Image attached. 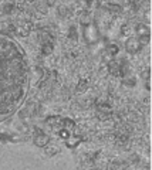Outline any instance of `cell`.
<instances>
[{"mask_svg":"<svg viewBox=\"0 0 152 170\" xmlns=\"http://www.w3.org/2000/svg\"><path fill=\"white\" fill-rule=\"evenodd\" d=\"M34 133H36V138H34V143L37 146H46L48 141H50V138L44 133V132H41V129L39 128H36L34 129Z\"/></svg>","mask_w":152,"mask_h":170,"instance_id":"1","label":"cell"},{"mask_svg":"<svg viewBox=\"0 0 152 170\" xmlns=\"http://www.w3.org/2000/svg\"><path fill=\"white\" fill-rule=\"evenodd\" d=\"M125 47H127V50H128L129 53H138L141 50V46L139 41L135 40V38H129L128 41H127V44H125Z\"/></svg>","mask_w":152,"mask_h":170,"instance_id":"2","label":"cell"},{"mask_svg":"<svg viewBox=\"0 0 152 170\" xmlns=\"http://www.w3.org/2000/svg\"><path fill=\"white\" fill-rule=\"evenodd\" d=\"M108 70H110V72H111L112 75H122V72L119 70V65L115 61H110L108 63Z\"/></svg>","mask_w":152,"mask_h":170,"instance_id":"3","label":"cell"},{"mask_svg":"<svg viewBox=\"0 0 152 170\" xmlns=\"http://www.w3.org/2000/svg\"><path fill=\"white\" fill-rule=\"evenodd\" d=\"M135 31H136V34L139 35V37H142V35H149V30H148V27L144 26V24H138Z\"/></svg>","mask_w":152,"mask_h":170,"instance_id":"4","label":"cell"},{"mask_svg":"<svg viewBox=\"0 0 152 170\" xmlns=\"http://www.w3.org/2000/svg\"><path fill=\"white\" fill-rule=\"evenodd\" d=\"M80 23L84 24V26H87V24L91 23V14L88 12H82L80 14Z\"/></svg>","mask_w":152,"mask_h":170,"instance_id":"5","label":"cell"},{"mask_svg":"<svg viewBox=\"0 0 152 170\" xmlns=\"http://www.w3.org/2000/svg\"><path fill=\"white\" fill-rule=\"evenodd\" d=\"M53 51V43H44L41 47V53L43 54H50Z\"/></svg>","mask_w":152,"mask_h":170,"instance_id":"6","label":"cell"},{"mask_svg":"<svg viewBox=\"0 0 152 170\" xmlns=\"http://www.w3.org/2000/svg\"><path fill=\"white\" fill-rule=\"evenodd\" d=\"M88 87V79H81V81L78 82V85H77V92H82V91H85Z\"/></svg>","mask_w":152,"mask_h":170,"instance_id":"7","label":"cell"},{"mask_svg":"<svg viewBox=\"0 0 152 170\" xmlns=\"http://www.w3.org/2000/svg\"><path fill=\"white\" fill-rule=\"evenodd\" d=\"M105 51H107L108 54H110L111 57H114V55H115V54L118 53V46H117V44H110V46L107 47Z\"/></svg>","mask_w":152,"mask_h":170,"instance_id":"8","label":"cell"},{"mask_svg":"<svg viewBox=\"0 0 152 170\" xmlns=\"http://www.w3.org/2000/svg\"><path fill=\"white\" fill-rule=\"evenodd\" d=\"M14 7H16V4H14V3H6V4L3 6V13L10 14V13L14 10Z\"/></svg>","mask_w":152,"mask_h":170,"instance_id":"9","label":"cell"},{"mask_svg":"<svg viewBox=\"0 0 152 170\" xmlns=\"http://www.w3.org/2000/svg\"><path fill=\"white\" fill-rule=\"evenodd\" d=\"M107 9H108L111 13H119L121 12V6H118V4H112V3H108V4H107Z\"/></svg>","mask_w":152,"mask_h":170,"instance_id":"10","label":"cell"},{"mask_svg":"<svg viewBox=\"0 0 152 170\" xmlns=\"http://www.w3.org/2000/svg\"><path fill=\"white\" fill-rule=\"evenodd\" d=\"M59 14L61 17H65V16L68 14V9L65 6H59Z\"/></svg>","mask_w":152,"mask_h":170,"instance_id":"11","label":"cell"},{"mask_svg":"<svg viewBox=\"0 0 152 170\" xmlns=\"http://www.w3.org/2000/svg\"><path fill=\"white\" fill-rule=\"evenodd\" d=\"M139 44L141 46H145V44H148L149 43V35H142V37H139Z\"/></svg>","mask_w":152,"mask_h":170,"instance_id":"12","label":"cell"},{"mask_svg":"<svg viewBox=\"0 0 152 170\" xmlns=\"http://www.w3.org/2000/svg\"><path fill=\"white\" fill-rule=\"evenodd\" d=\"M124 84H127L128 87H134V85H135V79H134V78H131V77H129V78H125V79H124Z\"/></svg>","mask_w":152,"mask_h":170,"instance_id":"13","label":"cell"},{"mask_svg":"<svg viewBox=\"0 0 152 170\" xmlns=\"http://www.w3.org/2000/svg\"><path fill=\"white\" fill-rule=\"evenodd\" d=\"M43 6H44L43 3H39V4L36 6V9H37V10H40V12L44 14V13H47V9H46V7H43Z\"/></svg>","mask_w":152,"mask_h":170,"instance_id":"14","label":"cell"},{"mask_svg":"<svg viewBox=\"0 0 152 170\" xmlns=\"http://www.w3.org/2000/svg\"><path fill=\"white\" fill-rule=\"evenodd\" d=\"M70 35L73 37V38H77V30H76V27H71V29H70Z\"/></svg>","mask_w":152,"mask_h":170,"instance_id":"15","label":"cell"},{"mask_svg":"<svg viewBox=\"0 0 152 170\" xmlns=\"http://www.w3.org/2000/svg\"><path fill=\"white\" fill-rule=\"evenodd\" d=\"M142 77L145 78V81H146V79L149 81V70H148V71H145V72H144V75H142Z\"/></svg>","mask_w":152,"mask_h":170,"instance_id":"16","label":"cell"}]
</instances>
